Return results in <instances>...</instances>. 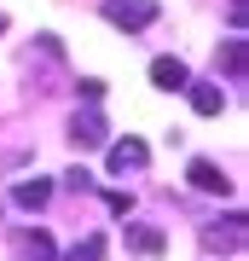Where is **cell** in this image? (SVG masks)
<instances>
[{
	"mask_svg": "<svg viewBox=\"0 0 249 261\" xmlns=\"http://www.w3.org/2000/svg\"><path fill=\"white\" fill-rule=\"evenodd\" d=\"M104 23H116V29H145V23H157V0H104Z\"/></svg>",
	"mask_w": 249,
	"mask_h": 261,
	"instance_id": "obj_1",
	"label": "cell"
},
{
	"mask_svg": "<svg viewBox=\"0 0 249 261\" xmlns=\"http://www.w3.org/2000/svg\"><path fill=\"white\" fill-rule=\"evenodd\" d=\"M203 250L209 255H238L243 250V215H226V221L203 226Z\"/></svg>",
	"mask_w": 249,
	"mask_h": 261,
	"instance_id": "obj_2",
	"label": "cell"
},
{
	"mask_svg": "<svg viewBox=\"0 0 249 261\" xmlns=\"http://www.w3.org/2000/svg\"><path fill=\"white\" fill-rule=\"evenodd\" d=\"M185 180H191L197 192H209V197H232V180H226V168H220V163H209V157H191Z\"/></svg>",
	"mask_w": 249,
	"mask_h": 261,
	"instance_id": "obj_3",
	"label": "cell"
},
{
	"mask_svg": "<svg viewBox=\"0 0 249 261\" xmlns=\"http://www.w3.org/2000/svg\"><path fill=\"white\" fill-rule=\"evenodd\" d=\"M110 134H104V116L99 111H75V122H70V145L75 151H99Z\"/></svg>",
	"mask_w": 249,
	"mask_h": 261,
	"instance_id": "obj_4",
	"label": "cell"
},
{
	"mask_svg": "<svg viewBox=\"0 0 249 261\" xmlns=\"http://www.w3.org/2000/svg\"><path fill=\"white\" fill-rule=\"evenodd\" d=\"M145 163H151L145 140H116L110 145V174H128V168H145Z\"/></svg>",
	"mask_w": 249,
	"mask_h": 261,
	"instance_id": "obj_5",
	"label": "cell"
},
{
	"mask_svg": "<svg viewBox=\"0 0 249 261\" xmlns=\"http://www.w3.org/2000/svg\"><path fill=\"white\" fill-rule=\"evenodd\" d=\"M151 82H157L162 93H185L191 70H185V58H157V64H151Z\"/></svg>",
	"mask_w": 249,
	"mask_h": 261,
	"instance_id": "obj_6",
	"label": "cell"
},
{
	"mask_svg": "<svg viewBox=\"0 0 249 261\" xmlns=\"http://www.w3.org/2000/svg\"><path fill=\"white\" fill-rule=\"evenodd\" d=\"M185 93H191V111H197V116H220V111H226L220 82H185Z\"/></svg>",
	"mask_w": 249,
	"mask_h": 261,
	"instance_id": "obj_7",
	"label": "cell"
},
{
	"mask_svg": "<svg viewBox=\"0 0 249 261\" xmlns=\"http://www.w3.org/2000/svg\"><path fill=\"white\" fill-rule=\"evenodd\" d=\"M12 203L41 215L46 203H52V180H41V174H35V180H18V186H12Z\"/></svg>",
	"mask_w": 249,
	"mask_h": 261,
	"instance_id": "obj_8",
	"label": "cell"
},
{
	"mask_svg": "<svg viewBox=\"0 0 249 261\" xmlns=\"http://www.w3.org/2000/svg\"><path fill=\"white\" fill-rule=\"evenodd\" d=\"M122 238H128V250H133V255H162V250H168L162 226H128Z\"/></svg>",
	"mask_w": 249,
	"mask_h": 261,
	"instance_id": "obj_9",
	"label": "cell"
},
{
	"mask_svg": "<svg viewBox=\"0 0 249 261\" xmlns=\"http://www.w3.org/2000/svg\"><path fill=\"white\" fill-rule=\"evenodd\" d=\"M18 255H23V261H52V255H58V244H52V232H41V226H35V232H23V238H18Z\"/></svg>",
	"mask_w": 249,
	"mask_h": 261,
	"instance_id": "obj_10",
	"label": "cell"
},
{
	"mask_svg": "<svg viewBox=\"0 0 249 261\" xmlns=\"http://www.w3.org/2000/svg\"><path fill=\"white\" fill-rule=\"evenodd\" d=\"M214 64H220L232 82L243 75V35H232V41H220V53H214Z\"/></svg>",
	"mask_w": 249,
	"mask_h": 261,
	"instance_id": "obj_11",
	"label": "cell"
},
{
	"mask_svg": "<svg viewBox=\"0 0 249 261\" xmlns=\"http://www.w3.org/2000/svg\"><path fill=\"white\" fill-rule=\"evenodd\" d=\"M64 261H104V238H99V232H93V238H81Z\"/></svg>",
	"mask_w": 249,
	"mask_h": 261,
	"instance_id": "obj_12",
	"label": "cell"
},
{
	"mask_svg": "<svg viewBox=\"0 0 249 261\" xmlns=\"http://www.w3.org/2000/svg\"><path fill=\"white\" fill-rule=\"evenodd\" d=\"M64 186H70V192H87V186H93V174H87V168H70Z\"/></svg>",
	"mask_w": 249,
	"mask_h": 261,
	"instance_id": "obj_13",
	"label": "cell"
},
{
	"mask_svg": "<svg viewBox=\"0 0 249 261\" xmlns=\"http://www.w3.org/2000/svg\"><path fill=\"white\" fill-rule=\"evenodd\" d=\"M243 12H249L243 0H226V18H232V29H243Z\"/></svg>",
	"mask_w": 249,
	"mask_h": 261,
	"instance_id": "obj_14",
	"label": "cell"
},
{
	"mask_svg": "<svg viewBox=\"0 0 249 261\" xmlns=\"http://www.w3.org/2000/svg\"><path fill=\"white\" fill-rule=\"evenodd\" d=\"M0 35H6V12H0Z\"/></svg>",
	"mask_w": 249,
	"mask_h": 261,
	"instance_id": "obj_15",
	"label": "cell"
}]
</instances>
